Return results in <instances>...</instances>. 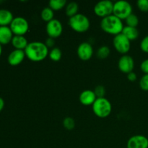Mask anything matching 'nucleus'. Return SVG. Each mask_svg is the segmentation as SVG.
Instances as JSON below:
<instances>
[{"label":"nucleus","mask_w":148,"mask_h":148,"mask_svg":"<svg viewBox=\"0 0 148 148\" xmlns=\"http://www.w3.org/2000/svg\"><path fill=\"white\" fill-rule=\"evenodd\" d=\"M137 7L143 12H148V0H138L137 2Z\"/></svg>","instance_id":"a878e982"},{"label":"nucleus","mask_w":148,"mask_h":148,"mask_svg":"<svg viewBox=\"0 0 148 148\" xmlns=\"http://www.w3.org/2000/svg\"><path fill=\"white\" fill-rule=\"evenodd\" d=\"M63 126L66 130H72L75 127V121L71 117H66L63 120Z\"/></svg>","instance_id":"393cba45"},{"label":"nucleus","mask_w":148,"mask_h":148,"mask_svg":"<svg viewBox=\"0 0 148 148\" xmlns=\"http://www.w3.org/2000/svg\"><path fill=\"white\" fill-rule=\"evenodd\" d=\"M110 49L107 46H102L98 49L96 55L98 59H105L110 55Z\"/></svg>","instance_id":"5701e85b"},{"label":"nucleus","mask_w":148,"mask_h":148,"mask_svg":"<svg viewBox=\"0 0 148 148\" xmlns=\"http://www.w3.org/2000/svg\"><path fill=\"white\" fill-rule=\"evenodd\" d=\"M140 49L145 53H148V36H146L140 42Z\"/></svg>","instance_id":"c85d7f7f"},{"label":"nucleus","mask_w":148,"mask_h":148,"mask_svg":"<svg viewBox=\"0 0 148 148\" xmlns=\"http://www.w3.org/2000/svg\"><path fill=\"white\" fill-rule=\"evenodd\" d=\"M113 45L119 53L125 55L130 51L131 48V41L122 33H120L114 36Z\"/></svg>","instance_id":"0eeeda50"},{"label":"nucleus","mask_w":148,"mask_h":148,"mask_svg":"<svg viewBox=\"0 0 148 148\" xmlns=\"http://www.w3.org/2000/svg\"><path fill=\"white\" fill-rule=\"evenodd\" d=\"M140 69L145 75H148V59L143 61L140 65Z\"/></svg>","instance_id":"c756f323"},{"label":"nucleus","mask_w":148,"mask_h":148,"mask_svg":"<svg viewBox=\"0 0 148 148\" xmlns=\"http://www.w3.org/2000/svg\"><path fill=\"white\" fill-rule=\"evenodd\" d=\"M94 92H95L97 98H103L106 93V89L103 85H98V86L95 88Z\"/></svg>","instance_id":"cd10ccee"},{"label":"nucleus","mask_w":148,"mask_h":148,"mask_svg":"<svg viewBox=\"0 0 148 148\" xmlns=\"http://www.w3.org/2000/svg\"><path fill=\"white\" fill-rule=\"evenodd\" d=\"M1 51H2V47H1V44L0 43V56L1 54Z\"/></svg>","instance_id":"72a5a7b5"},{"label":"nucleus","mask_w":148,"mask_h":148,"mask_svg":"<svg viewBox=\"0 0 148 148\" xmlns=\"http://www.w3.org/2000/svg\"><path fill=\"white\" fill-rule=\"evenodd\" d=\"M13 14L10 10L0 9V26H8L13 20Z\"/></svg>","instance_id":"dca6fc26"},{"label":"nucleus","mask_w":148,"mask_h":148,"mask_svg":"<svg viewBox=\"0 0 148 148\" xmlns=\"http://www.w3.org/2000/svg\"><path fill=\"white\" fill-rule=\"evenodd\" d=\"M77 56L81 60L88 61L92 58L93 54V49L90 43L83 42L79 45L77 50Z\"/></svg>","instance_id":"9b49d317"},{"label":"nucleus","mask_w":148,"mask_h":148,"mask_svg":"<svg viewBox=\"0 0 148 148\" xmlns=\"http://www.w3.org/2000/svg\"><path fill=\"white\" fill-rule=\"evenodd\" d=\"M119 69L121 72L128 74L133 72L134 67V62L133 58L128 54L123 55L118 62Z\"/></svg>","instance_id":"9d476101"},{"label":"nucleus","mask_w":148,"mask_h":148,"mask_svg":"<svg viewBox=\"0 0 148 148\" xmlns=\"http://www.w3.org/2000/svg\"><path fill=\"white\" fill-rule=\"evenodd\" d=\"M4 100H3V98L0 97V111H2V109L4 108Z\"/></svg>","instance_id":"473e14b6"},{"label":"nucleus","mask_w":148,"mask_h":148,"mask_svg":"<svg viewBox=\"0 0 148 148\" xmlns=\"http://www.w3.org/2000/svg\"><path fill=\"white\" fill-rule=\"evenodd\" d=\"M127 79L130 81V82H134V81L137 80V74L134 72H130V73L127 74Z\"/></svg>","instance_id":"2f4dec72"},{"label":"nucleus","mask_w":148,"mask_h":148,"mask_svg":"<svg viewBox=\"0 0 148 148\" xmlns=\"http://www.w3.org/2000/svg\"><path fill=\"white\" fill-rule=\"evenodd\" d=\"M66 4V0H50L49 6L53 11H58L62 10Z\"/></svg>","instance_id":"aec40b11"},{"label":"nucleus","mask_w":148,"mask_h":148,"mask_svg":"<svg viewBox=\"0 0 148 148\" xmlns=\"http://www.w3.org/2000/svg\"><path fill=\"white\" fill-rule=\"evenodd\" d=\"M13 33L9 26H0V43L7 44L12 41Z\"/></svg>","instance_id":"2eb2a0df"},{"label":"nucleus","mask_w":148,"mask_h":148,"mask_svg":"<svg viewBox=\"0 0 148 148\" xmlns=\"http://www.w3.org/2000/svg\"><path fill=\"white\" fill-rule=\"evenodd\" d=\"M24 51L28 59L35 62L44 60L49 53V49L46 44L40 41L30 42Z\"/></svg>","instance_id":"f257e3e1"},{"label":"nucleus","mask_w":148,"mask_h":148,"mask_svg":"<svg viewBox=\"0 0 148 148\" xmlns=\"http://www.w3.org/2000/svg\"><path fill=\"white\" fill-rule=\"evenodd\" d=\"M10 27L14 36H23L29 29L28 22L23 17H14Z\"/></svg>","instance_id":"423d86ee"},{"label":"nucleus","mask_w":148,"mask_h":148,"mask_svg":"<svg viewBox=\"0 0 148 148\" xmlns=\"http://www.w3.org/2000/svg\"><path fill=\"white\" fill-rule=\"evenodd\" d=\"M25 56V51L14 49L9 54L7 61H8V63L12 66H17L23 62Z\"/></svg>","instance_id":"ddd939ff"},{"label":"nucleus","mask_w":148,"mask_h":148,"mask_svg":"<svg viewBox=\"0 0 148 148\" xmlns=\"http://www.w3.org/2000/svg\"><path fill=\"white\" fill-rule=\"evenodd\" d=\"M140 87L142 90L148 91V75H144L140 80Z\"/></svg>","instance_id":"bb28decb"},{"label":"nucleus","mask_w":148,"mask_h":148,"mask_svg":"<svg viewBox=\"0 0 148 148\" xmlns=\"http://www.w3.org/2000/svg\"><path fill=\"white\" fill-rule=\"evenodd\" d=\"M114 3L109 0H102L97 3L94 7V12L98 17L104 18L113 14Z\"/></svg>","instance_id":"6e6552de"},{"label":"nucleus","mask_w":148,"mask_h":148,"mask_svg":"<svg viewBox=\"0 0 148 148\" xmlns=\"http://www.w3.org/2000/svg\"><path fill=\"white\" fill-rule=\"evenodd\" d=\"M101 27L105 33L115 36L122 33L124 25L122 20L111 14L101 20Z\"/></svg>","instance_id":"f03ea898"},{"label":"nucleus","mask_w":148,"mask_h":148,"mask_svg":"<svg viewBox=\"0 0 148 148\" xmlns=\"http://www.w3.org/2000/svg\"><path fill=\"white\" fill-rule=\"evenodd\" d=\"M49 58H50L52 61H53V62H59V61L62 59V51H61L60 49H59V48L54 47L53 48V49H51V50L49 51Z\"/></svg>","instance_id":"4be33fe9"},{"label":"nucleus","mask_w":148,"mask_h":148,"mask_svg":"<svg viewBox=\"0 0 148 148\" xmlns=\"http://www.w3.org/2000/svg\"><path fill=\"white\" fill-rule=\"evenodd\" d=\"M126 23H127V26H130V27H137V26L139 24V18L136 14H131L127 19H126Z\"/></svg>","instance_id":"b1692460"},{"label":"nucleus","mask_w":148,"mask_h":148,"mask_svg":"<svg viewBox=\"0 0 148 148\" xmlns=\"http://www.w3.org/2000/svg\"><path fill=\"white\" fill-rule=\"evenodd\" d=\"M79 99L82 105L92 106L95 100L97 99V97L94 91L90 90H85L82 91L81 92L80 95H79Z\"/></svg>","instance_id":"4468645a"},{"label":"nucleus","mask_w":148,"mask_h":148,"mask_svg":"<svg viewBox=\"0 0 148 148\" xmlns=\"http://www.w3.org/2000/svg\"><path fill=\"white\" fill-rule=\"evenodd\" d=\"M45 44H46V46H47L48 49L49 48H54L53 46H54L55 45V41H54V39L52 38H48L47 39H46V42H45Z\"/></svg>","instance_id":"7c9ffc66"},{"label":"nucleus","mask_w":148,"mask_h":148,"mask_svg":"<svg viewBox=\"0 0 148 148\" xmlns=\"http://www.w3.org/2000/svg\"><path fill=\"white\" fill-rule=\"evenodd\" d=\"M121 33L125 36L130 41L136 40L139 36V31L137 27H130V26L124 27Z\"/></svg>","instance_id":"a211bd4d"},{"label":"nucleus","mask_w":148,"mask_h":148,"mask_svg":"<svg viewBox=\"0 0 148 148\" xmlns=\"http://www.w3.org/2000/svg\"><path fill=\"white\" fill-rule=\"evenodd\" d=\"M127 148H148V139L145 136L134 135L127 141Z\"/></svg>","instance_id":"f8f14e48"},{"label":"nucleus","mask_w":148,"mask_h":148,"mask_svg":"<svg viewBox=\"0 0 148 148\" xmlns=\"http://www.w3.org/2000/svg\"><path fill=\"white\" fill-rule=\"evenodd\" d=\"M11 42L12 46L15 48V49L23 51L25 49V48L27 47L29 43L27 39L23 36H14Z\"/></svg>","instance_id":"f3484780"},{"label":"nucleus","mask_w":148,"mask_h":148,"mask_svg":"<svg viewBox=\"0 0 148 148\" xmlns=\"http://www.w3.org/2000/svg\"><path fill=\"white\" fill-rule=\"evenodd\" d=\"M92 111L99 118H106L112 111L111 103L107 98H98L92 106Z\"/></svg>","instance_id":"20e7f679"},{"label":"nucleus","mask_w":148,"mask_h":148,"mask_svg":"<svg viewBox=\"0 0 148 148\" xmlns=\"http://www.w3.org/2000/svg\"><path fill=\"white\" fill-rule=\"evenodd\" d=\"M78 10H79V6L75 1L69 2L66 6V14L69 18L78 14Z\"/></svg>","instance_id":"6ab92c4d"},{"label":"nucleus","mask_w":148,"mask_h":148,"mask_svg":"<svg viewBox=\"0 0 148 148\" xmlns=\"http://www.w3.org/2000/svg\"><path fill=\"white\" fill-rule=\"evenodd\" d=\"M68 24L71 28L77 33H85L88 31L90 26L88 17L85 14L79 13L70 17L68 21Z\"/></svg>","instance_id":"7ed1b4c3"},{"label":"nucleus","mask_w":148,"mask_h":148,"mask_svg":"<svg viewBox=\"0 0 148 148\" xmlns=\"http://www.w3.org/2000/svg\"><path fill=\"white\" fill-rule=\"evenodd\" d=\"M53 16H54L53 11L49 7L43 8L40 12V17H41L42 20H44L45 22H47V23L53 20Z\"/></svg>","instance_id":"412c9836"},{"label":"nucleus","mask_w":148,"mask_h":148,"mask_svg":"<svg viewBox=\"0 0 148 148\" xmlns=\"http://www.w3.org/2000/svg\"><path fill=\"white\" fill-rule=\"evenodd\" d=\"M131 14H132V7L130 2L119 0L114 3L113 14L120 20H126Z\"/></svg>","instance_id":"39448f33"},{"label":"nucleus","mask_w":148,"mask_h":148,"mask_svg":"<svg viewBox=\"0 0 148 148\" xmlns=\"http://www.w3.org/2000/svg\"><path fill=\"white\" fill-rule=\"evenodd\" d=\"M46 30L49 38H56L59 37L63 32V25L59 20L53 19L47 23L46 26Z\"/></svg>","instance_id":"1a4fd4ad"}]
</instances>
